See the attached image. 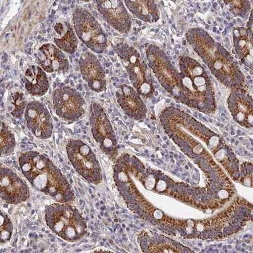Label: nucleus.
Wrapping results in <instances>:
<instances>
[{
  "mask_svg": "<svg viewBox=\"0 0 253 253\" xmlns=\"http://www.w3.org/2000/svg\"><path fill=\"white\" fill-rule=\"evenodd\" d=\"M19 163L22 173L34 188L58 203L75 201L66 177L48 158L36 151H29L20 155Z\"/></svg>",
  "mask_w": 253,
  "mask_h": 253,
  "instance_id": "obj_2",
  "label": "nucleus"
},
{
  "mask_svg": "<svg viewBox=\"0 0 253 253\" xmlns=\"http://www.w3.org/2000/svg\"><path fill=\"white\" fill-rule=\"evenodd\" d=\"M26 125L34 135L42 139H49L53 133V125L48 110L39 101H31L25 111Z\"/></svg>",
  "mask_w": 253,
  "mask_h": 253,
  "instance_id": "obj_12",
  "label": "nucleus"
},
{
  "mask_svg": "<svg viewBox=\"0 0 253 253\" xmlns=\"http://www.w3.org/2000/svg\"><path fill=\"white\" fill-rule=\"evenodd\" d=\"M44 218L51 231L67 242L78 241L87 234L86 221L76 207L68 203L46 206Z\"/></svg>",
  "mask_w": 253,
  "mask_h": 253,
  "instance_id": "obj_4",
  "label": "nucleus"
},
{
  "mask_svg": "<svg viewBox=\"0 0 253 253\" xmlns=\"http://www.w3.org/2000/svg\"><path fill=\"white\" fill-rule=\"evenodd\" d=\"M94 3L104 20L115 30L122 34L129 33L132 21L124 1L107 0L95 1Z\"/></svg>",
  "mask_w": 253,
  "mask_h": 253,
  "instance_id": "obj_13",
  "label": "nucleus"
},
{
  "mask_svg": "<svg viewBox=\"0 0 253 253\" xmlns=\"http://www.w3.org/2000/svg\"><path fill=\"white\" fill-rule=\"evenodd\" d=\"M74 30L79 40L94 53H103L107 37L102 27L89 11L77 8L73 12Z\"/></svg>",
  "mask_w": 253,
  "mask_h": 253,
  "instance_id": "obj_8",
  "label": "nucleus"
},
{
  "mask_svg": "<svg viewBox=\"0 0 253 253\" xmlns=\"http://www.w3.org/2000/svg\"><path fill=\"white\" fill-rule=\"evenodd\" d=\"M67 157L77 172L94 185L102 181L101 170L91 148L79 139H71L66 144Z\"/></svg>",
  "mask_w": 253,
  "mask_h": 253,
  "instance_id": "obj_6",
  "label": "nucleus"
},
{
  "mask_svg": "<svg viewBox=\"0 0 253 253\" xmlns=\"http://www.w3.org/2000/svg\"><path fill=\"white\" fill-rule=\"evenodd\" d=\"M56 114L65 121L76 122L85 112V101L80 92L70 87L58 88L53 94Z\"/></svg>",
  "mask_w": 253,
  "mask_h": 253,
  "instance_id": "obj_10",
  "label": "nucleus"
},
{
  "mask_svg": "<svg viewBox=\"0 0 253 253\" xmlns=\"http://www.w3.org/2000/svg\"><path fill=\"white\" fill-rule=\"evenodd\" d=\"M16 146L14 135L9 129L6 124L1 123V157H7L13 152Z\"/></svg>",
  "mask_w": 253,
  "mask_h": 253,
  "instance_id": "obj_22",
  "label": "nucleus"
},
{
  "mask_svg": "<svg viewBox=\"0 0 253 253\" xmlns=\"http://www.w3.org/2000/svg\"><path fill=\"white\" fill-rule=\"evenodd\" d=\"M35 56L42 69L48 73H60L69 70V61L63 51L55 45L42 44Z\"/></svg>",
  "mask_w": 253,
  "mask_h": 253,
  "instance_id": "obj_17",
  "label": "nucleus"
},
{
  "mask_svg": "<svg viewBox=\"0 0 253 253\" xmlns=\"http://www.w3.org/2000/svg\"><path fill=\"white\" fill-rule=\"evenodd\" d=\"M12 103L14 105L15 108L12 112V115L16 118H22L26 109V102L24 98V95L21 92H16L12 94Z\"/></svg>",
  "mask_w": 253,
  "mask_h": 253,
  "instance_id": "obj_25",
  "label": "nucleus"
},
{
  "mask_svg": "<svg viewBox=\"0 0 253 253\" xmlns=\"http://www.w3.org/2000/svg\"><path fill=\"white\" fill-rule=\"evenodd\" d=\"M53 42L61 50L68 54L75 53L78 40L71 25L66 21L58 22L54 26Z\"/></svg>",
  "mask_w": 253,
  "mask_h": 253,
  "instance_id": "obj_19",
  "label": "nucleus"
},
{
  "mask_svg": "<svg viewBox=\"0 0 253 253\" xmlns=\"http://www.w3.org/2000/svg\"><path fill=\"white\" fill-rule=\"evenodd\" d=\"M178 101L205 114L215 112L213 84L203 65L188 56H180Z\"/></svg>",
  "mask_w": 253,
  "mask_h": 253,
  "instance_id": "obj_3",
  "label": "nucleus"
},
{
  "mask_svg": "<svg viewBox=\"0 0 253 253\" xmlns=\"http://www.w3.org/2000/svg\"><path fill=\"white\" fill-rule=\"evenodd\" d=\"M116 96L120 107L131 119L138 121L145 119L146 106L134 88L126 84L119 85Z\"/></svg>",
  "mask_w": 253,
  "mask_h": 253,
  "instance_id": "obj_16",
  "label": "nucleus"
},
{
  "mask_svg": "<svg viewBox=\"0 0 253 253\" xmlns=\"http://www.w3.org/2000/svg\"><path fill=\"white\" fill-rule=\"evenodd\" d=\"M90 125L92 137L104 153L114 157L117 153V141L112 124L105 110L98 103L91 104Z\"/></svg>",
  "mask_w": 253,
  "mask_h": 253,
  "instance_id": "obj_9",
  "label": "nucleus"
},
{
  "mask_svg": "<svg viewBox=\"0 0 253 253\" xmlns=\"http://www.w3.org/2000/svg\"><path fill=\"white\" fill-rule=\"evenodd\" d=\"M0 187L2 200L8 204H20L30 197L28 184L14 171L5 167H1Z\"/></svg>",
  "mask_w": 253,
  "mask_h": 253,
  "instance_id": "obj_11",
  "label": "nucleus"
},
{
  "mask_svg": "<svg viewBox=\"0 0 253 253\" xmlns=\"http://www.w3.org/2000/svg\"><path fill=\"white\" fill-rule=\"evenodd\" d=\"M148 67L162 87L178 101L180 94L179 72L171 64L168 56L160 47L151 44L146 48Z\"/></svg>",
  "mask_w": 253,
  "mask_h": 253,
  "instance_id": "obj_7",
  "label": "nucleus"
},
{
  "mask_svg": "<svg viewBox=\"0 0 253 253\" xmlns=\"http://www.w3.org/2000/svg\"><path fill=\"white\" fill-rule=\"evenodd\" d=\"M0 240L1 243L5 244L10 241L12 237L13 227L9 216L3 211H1V220H0Z\"/></svg>",
  "mask_w": 253,
  "mask_h": 253,
  "instance_id": "obj_24",
  "label": "nucleus"
},
{
  "mask_svg": "<svg viewBox=\"0 0 253 253\" xmlns=\"http://www.w3.org/2000/svg\"><path fill=\"white\" fill-rule=\"evenodd\" d=\"M230 12L236 17L245 18L251 10L249 1L237 0V1H224Z\"/></svg>",
  "mask_w": 253,
  "mask_h": 253,
  "instance_id": "obj_23",
  "label": "nucleus"
},
{
  "mask_svg": "<svg viewBox=\"0 0 253 253\" xmlns=\"http://www.w3.org/2000/svg\"><path fill=\"white\" fill-rule=\"evenodd\" d=\"M81 75L92 91L101 92L107 88L106 74L96 56L91 52L81 55L79 61Z\"/></svg>",
  "mask_w": 253,
  "mask_h": 253,
  "instance_id": "obj_14",
  "label": "nucleus"
},
{
  "mask_svg": "<svg viewBox=\"0 0 253 253\" xmlns=\"http://www.w3.org/2000/svg\"><path fill=\"white\" fill-rule=\"evenodd\" d=\"M116 51L135 91L140 96L151 98L155 92L154 79L148 65L141 60L139 52L124 42L117 45Z\"/></svg>",
  "mask_w": 253,
  "mask_h": 253,
  "instance_id": "obj_5",
  "label": "nucleus"
},
{
  "mask_svg": "<svg viewBox=\"0 0 253 253\" xmlns=\"http://www.w3.org/2000/svg\"><path fill=\"white\" fill-rule=\"evenodd\" d=\"M186 37L190 46L221 84L230 89H243L245 76L238 63L222 45L202 28L190 29Z\"/></svg>",
  "mask_w": 253,
  "mask_h": 253,
  "instance_id": "obj_1",
  "label": "nucleus"
},
{
  "mask_svg": "<svg viewBox=\"0 0 253 253\" xmlns=\"http://www.w3.org/2000/svg\"><path fill=\"white\" fill-rule=\"evenodd\" d=\"M227 103L235 121L246 128H252L253 123L252 96L245 89H233L228 98Z\"/></svg>",
  "mask_w": 253,
  "mask_h": 253,
  "instance_id": "obj_15",
  "label": "nucleus"
},
{
  "mask_svg": "<svg viewBox=\"0 0 253 253\" xmlns=\"http://www.w3.org/2000/svg\"><path fill=\"white\" fill-rule=\"evenodd\" d=\"M235 51L239 59L251 69L253 68V39L252 29L243 27L233 29Z\"/></svg>",
  "mask_w": 253,
  "mask_h": 253,
  "instance_id": "obj_18",
  "label": "nucleus"
},
{
  "mask_svg": "<svg viewBox=\"0 0 253 253\" xmlns=\"http://www.w3.org/2000/svg\"><path fill=\"white\" fill-rule=\"evenodd\" d=\"M130 13L137 19L148 23H154L160 19V14L157 1H124Z\"/></svg>",
  "mask_w": 253,
  "mask_h": 253,
  "instance_id": "obj_21",
  "label": "nucleus"
},
{
  "mask_svg": "<svg viewBox=\"0 0 253 253\" xmlns=\"http://www.w3.org/2000/svg\"><path fill=\"white\" fill-rule=\"evenodd\" d=\"M25 87L29 94L42 96L48 91L49 84L44 70L36 65H31L24 77Z\"/></svg>",
  "mask_w": 253,
  "mask_h": 253,
  "instance_id": "obj_20",
  "label": "nucleus"
}]
</instances>
